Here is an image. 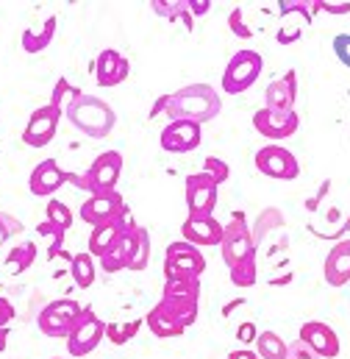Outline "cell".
Returning <instances> with one entry per match:
<instances>
[{"label":"cell","instance_id":"47","mask_svg":"<svg viewBox=\"0 0 350 359\" xmlns=\"http://www.w3.org/2000/svg\"><path fill=\"white\" fill-rule=\"evenodd\" d=\"M11 318H14V306H11V301L0 298V329H3V326H8V323H11Z\"/></svg>","mask_w":350,"mask_h":359},{"label":"cell","instance_id":"25","mask_svg":"<svg viewBox=\"0 0 350 359\" xmlns=\"http://www.w3.org/2000/svg\"><path fill=\"white\" fill-rule=\"evenodd\" d=\"M117 237H120V226H117V223H100V226H92L87 251L94 257V259H100V257L114 245Z\"/></svg>","mask_w":350,"mask_h":359},{"label":"cell","instance_id":"2","mask_svg":"<svg viewBox=\"0 0 350 359\" xmlns=\"http://www.w3.org/2000/svg\"><path fill=\"white\" fill-rule=\"evenodd\" d=\"M64 114H67V120H70L81 134H87L92 140L108 137V134L114 131V126H117L114 109H111L103 97L87 95V92H81V90H73L70 103L64 106Z\"/></svg>","mask_w":350,"mask_h":359},{"label":"cell","instance_id":"27","mask_svg":"<svg viewBox=\"0 0 350 359\" xmlns=\"http://www.w3.org/2000/svg\"><path fill=\"white\" fill-rule=\"evenodd\" d=\"M70 273H73V281L78 290H87L94 284V276H97V268H94V257L84 251V254H73V262H70Z\"/></svg>","mask_w":350,"mask_h":359},{"label":"cell","instance_id":"21","mask_svg":"<svg viewBox=\"0 0 350 359\" xmlns=\"http://www.w3.org/2000/svg\"><path fill=\"white\" fill-rule=\"evenodd\" d=\"M323 276H326V284H331V287H345L350 281V237L340 240L328 251Z\"/></svg>","mask_w":350,"mask_h":359},{"label":"cell","instance_id":"46","mask_svg":"<svg viewBox=\"0 0 350 359\" xmlns=\"http://www.w3.org/2000/svg\"><path fill=\"white\" fill-rule=\"evenodd\" d=\"M192 17H206L211 11V0H186Z\"/></svg>","mask_w":350,"mask_h":359},{"label":"cell","instance_id":"34","mask_svg":"<svg viewBox=\"0 0 350 359\" xmlns=\"http://www.w3.org/2000/svg\"><path fill=\"white\" fill-rule=\"evenodd\" d=\"M278 11L286 17V14H300L303 20H314V14L320 11V6H317V0H312V3H306V0H278Z\"/></svg>","mask_w":350,"mask_h":359},{"label":"cell","instance_id":"24","mask_svg":"<svg viewBox=\"0 0 350 359\" xmlns=\"http://www.w3.org/2000/svg\"><path fill=\"white\" fill-rule=\"evenodd\" d=\"M162 298H167V301H200V278H164Z\"/></svg>","mask_w":350,"mask_h":359},{"label":"cell","instance_id":"32","mask_svg":"<svg viewBox=\"0 0 350 359\" xmlns=\"http://www.w3.org/2000/svg\"><path fill=\"white\" fill-rule=\"evenodd\" d=\"M148 262H150V234H148L145 226H139V229H136V251H134V257H131L128 270H131V273H139V270L148 268Z\"/></svg>","mask_w":350,"mask_h":359},{"label":"cell","instance_id":"5","mask_svg":"<svg viewBox=\"0 0 350 359\" xmlns=\"http://www.w3.org/2000/svg\"><path fill=\"white\" fill-rule=\"evenodd\" d=\"M264 70V59L262 53L251 50V48H242L231 56V62L225 65V73H223V92L225 95H242L248 92L262 76Z\"/></svg>","mask_w":350,"mask_h":359},{"label":"cell","instance_id":"8","mask_svg":"<svg viewBox=\"0 0 350 359\" xmlns=\"http://www.w3.org/2000/svg\"><path fill=\"white\" fill-rule=\"evenodd\" d=\"M206 270V257L197 245L181 240L164 251V278H200Z\"/></svg>","mask_w":350,"mask_h":359},{"label":"cell","instance_id":"22","mask_svg":"<svg viewBox=\"0 0 350 359\" xmlns=\"http://www.w3.org/2000/svg\"><path fill=\"white\" fill-rule=\"evenodd\" d=\"M56 22H59V17L50 14L45 22L25 28L22 36H20L22 50H25V53H42L45 48H50V42H53V36H56Z\"/></svg>","mask_w":350,"mask_h":359},{"label":"cell","instance_id":"35","mask_svg":"<svg viewBox=\"0 0 350 359\" xmlns=\"http://www.w3.org/2000/svg\"><path fill=\"white\" fill-rule=\"evenodd\" d=\"M278 226H284V217H281V212L278 209H267L262 217L256 220V229H251V234H253V243L259 245L262 243V237H267L272 229H278Z\"/></svg>","mask_w":350,"mask_h":359},{"label":"cell","instance_id":"23","mask_svg":"<svg viewBox=\"0 0 350 359\" xmlns=\"http://www.w3.org/2000/svg\"><path fill=\"white\" fill-rule=\"evenodd\" d=\"M145 323H148V329L153 332V337H162V340H170V337H181L186 329L175 320L173 315L167 312V306L159 301L148 315H145Z\"/></svg>","mask_w":350,"mask_h":359},{"label":"cell","instance_id":"15","mask_svg":"<svg viewBox=\"0 0 350 359\" xmlns=\"http://www.w3.org/2000/svg\"><path fill=\"white\" fill-rule=\"evenodd\" d=\"M300 340L317 354L320 359H337L342 346H340V334L323 323V320H309L300 326Z\"/></svg>","mask_w":350,"mask_h":359},{"label":"cell","instance_id":"12","mask_svg":"<svg viewBox=\"0 0 350 359\" xmlns=\"http://www.w3.org/2000/svg\"><path fill=\"white\" fill-rule=\"evenodd\" d=\"M253 128L267 137V140H286V137H295L298 128H300V117L298 111H281V109H267L262 106L256 114H253Z\"/></svg>","mask_w":350,"mask_h":359},{"label":"cell","instance_id":"38","mask_svg":"<svg viewBox=\"0 0 350 359\" xmlns=\"http://www.w3.org/2000/svg\"><path fill=\"white\" fill-rule=\"evenodd\" d=\"M228 25H231V34L239 36V39H251V36H253V28L245 22V11H242L239 6L231 8V14H228Z\"/></svg>","mask_w":350,"mask_h":359},{"label":"cell","instance_id":"9","mask_svg":"<svg viewBox=\"0 0 350 359\" xmlns=\"http://www.w3.org/2000/svg\"><path fill=\"white\" fill-rule=\"evenodd\" d=\"M256 170L267 176V179H275V181H295L300 176V165L295 159L292 151H286L284 145L278 142H270L256 151V159H253Z\"/></svg>","mask_w":350,"mask_h":359},{"label":"cell","instance_id":"1","mask_svg":"<svg viewBox=\"0 0 350 359\" xmlns=\"http://www.w3.org/2000/svg\"><path fill=\"white\" fill-rule=\"evenodd\" d=\"M223 111V100L220 92L214 90L211 84H189L181 90L170 92L167 100V117L170 120H186V123H209Z\"/></svg>","mask_w":350,"mask_h":359},{"label":"cell","instance_id":"10","mask_svg":"<svg viewBox=\"0 0 350 359\" xmlns=\"http://www.w3.org/2000/svg\"><path fill=\"white\" fill-rule=\"evenodd\" d=\"M217 198H220V184L209 173L197 170V173L186 176V209H189V217H211L214 209H217Z\"/></svg>","mask_w":350,"mask_h":359},{"label":"cell","instance_id":"11","mask_svg":"<svg viewBox=\"0 0 350 359\" xmlns=\"http://www.w3.org/2000/svg\"><path fill=\"white\" fill-rule=\"evenodd\" d=\"M62 114H64V109H59V106H53V103L39 106V109L28 117V126H25V131H22V142H25L28 148H45V145H50L53 137H56V128H59Z\"/></svg>","mask_w":350,"mask_h":359},{"label":"cell","instance_id":"14","mask_svg":"<svg viewBox=\"0 0 350 359\" xmlns=\"http://www.w3.org/2000/svg\"><path fill=\"white\" fill-rule=\"evenodd\" d=\"M159 142L167 154H192L195 148H200L203 142V134H200V126L197 123H186V120H170L162 134H159Z\"/></svg>","mask_w":350,"mask_h":359},{"label":"cell","instance_id":"17","mask_svg":"<svg viewBox=\"0 0 350 359\" xmlns=\"http://www.w3.org/2000/svg\"><path fill=\"white\" fill-rule=\"evenodd\" d=\"M225 234V226L211 215V217H186L181 226V237L197 248H211L220 245Z\"/></svg>","mask_w":350,"mask_h":359},{"label":"cell","instance_id":"36","mask_svg":"<svg viewBox=\"0 0 350 359\" xmlns=\"http://www.w3.org/2000/svg\"><path fill=\"white\" fill-rule=\"evenodd\" d=\"M256 281H259V268H256V262H245V265L231 268V284H234V287L248 290V287H253Z\"/></svg>","mask_w":350,"mask_h":359},{"label":"cell","instance_id":"43","mask_svg":"<svg viewBox=\"0 0 350 359\" xmlns=\"http://www.w3.org/2000/svg\"><path fill=\"white\" fill-rule=\"evenodd\" d=\"M64 95H73V87H70V81H67V79H59V81H56V87H53V95H50V100H48V103H53V106L64 109V106H62Z\"/></svg>","mask_w":350,"mask_h":359},{"label":"cell","instance_id":"4","mask_svg":"<svg viewBox=\"0 0 350 359\" xmlns=\"http://www.w3.org/2000/svg\"><path fill=\"white\" fill-rule=\"evenodd\" d=\"M220 254H223V262L228 265V270L237 268V265H245V262H256V243H253L251 226H248L242 212H234L231 223H225Z\"/></svg>","mask_w":350,"mask_h":359},{"label":"cell","instance_id":"18","mask_svg":"<svg viewBox=\"0 0 350 359\" xmlns=\"http://www.w3.org/2000/svg\"><path fill=\"white\" fill-rule=\"evenodd\" d=\"M64 184H67V173L56 165V159H45V162H39V165L31 170L28 189H31V195H36V198H50V195L59 192Z\"/></svg>","mask_w":350,"mask_h":359},{"label":"cell","instance_id":"13","mask_svg":"<svg viewBox=\"0 0 350 359\" xmlns=\"http://www.w3.org/2000/svg\"><path fill=\"white\" fill-rule=\"evenodd\" d=\"M125 201L122 195L114 192H100V195H87V201L81 203V217L89 226H100V223H114L122 212H125Z\"/></svg>","mask_w":350,"mask_h":359},{"label":"cell","instance_id":"20","mask_svg":"<svg viewBox=\"0 0 350 359\" xmlns=\"http://www.w3.org/2000/svg\"><path fill=\"white\" fill-rule=\"evenodd\" d=\"M298 100V73L286 70L284 79H275L267 84L264 90V106L267 109H281V111H292Z\"/></svg>","mask_w":350,"mask_h":359},{"label":"cell","instance_id":"42","mask_svg":"<svg viewBox=\"0 0 350 359\" xmlns=\"http://www.w3.org/2000/svg\"><path fill=\"white\" fill-rule=\"evenodd\" d=\"M300 25H281L278 28V34H275V39H278V45H292V42H298L300 39Z\"/></svg>","mask_w":350,"mask_h":359},{"label":"cell","instance_id":"50","mask_svg":"<svg viewBox=\"0 0 350 359\" xmlns=\"http://www.w3.org/2000/svg\"><path fill=\"white\" fill-rule=\"evenodd\" d=\"M228 359H262L256 351H248V348H239V351H231Z\"/></svg>","mask_w":350,"mask_h":359},{"label":"cell","instance_id":"6","mask_svg":"<svg viewBox=\"0 0 350 359\" xmlns=\"http://www.w3.org/2000/svg\"><path fill=\"white\" fill-rule=\"evenodd\" d=\"M81 304L73 301V298H59V301H50L48 306H42L39 318H36V326L45 337H56V340H67L73 323L78 320L81 315Z\"/></svg>","mask_w":350,"mask_h":359},{"label":"cell","instance_id":"40","mask_svg":"<svg viewBox=\"0 0 350 359\" xmlns=\"http://www.w3.org/2000/svg\"><path fill=\"white\" fill-rule=\"evenodd\" d=\"M331 48H334V56L350 70V34H337L334 42H331Z\"/></svg>","mask_w":350,"mask_h":359},{"label":"cell","instance_id":"41","mask_svg":"<svg viewBox=\"0 0 350 359\" xmlns=\"http://www.w3.org/2000/svg\"><path fill=\"white\" fill-rule=\"evenodd\" d=\"M286 359H320V357H317V354H314V351H312V348L298 337L295 343H289V346H286Z\"/></svg>","mask_w":350,"mask_h":359},{"label":"cell","instance_id":"16","mask_svg":"<svg viewBox=\"0 0 350 359\" xmlns=\"http://www.w3.org/2000/svg\"><path fill=\"white\" fill-rule=\"evenodd\" d=\"M128 73H131V62L120 50L103 48L97 53V59H94V81H97V87H103V90L106 87H120L128 79Z\"/></svg>","mask_w":350,"mask_h":359},{"label":"cell","instance_id":"7","mask_svg":"<svg viewBox=\"0 0 350 359\" xmlns=\"http://www.w3.org/2000/svg\"><path fill=\"white\" fill-rule=\"evenodd\" d=\"M103 337H106V323L94 315L92 306H87V309H81L78 320L73 323V329L67 334V351H70V357H87L100 346Z\"/></svg>","mask_w":350,"mask_h":359},{"label":"cell","instance_id":"31","mask_svg":"<svg viewBox=\"0 0 350 359\" xmlns=\"http://www.w3.org/2000/svg\"><path fill=\"white\" fill-rule=\"evenodd\" d=\"M256 354L262 359H286V343L275 332H259V337H256Z\"/></svg>","mask_w":350,"mask_h":359},{"label":"cell","instance_id":"48","mask_svg":"<svg viewBox=\"0 0 350 359\" xmlns=\"http://www.w3.org/2000/svg\"><path fill=\"white\" fill-rule=\"evenodd\" d=\"M167 100H170V92H167V95H162V97H159V100H156V103H153V106H150V120H153V117H159V114H164V111H167Z\"/></svg>","mask_w":350,"mask_h":359},{"label":"cell","instance_id":"29","mask_svg":"<svg viewBox=\"0 0 350 359\" xmlns=\"http://www.w3.org/2000/svg\"><path fill=\"white\" fill-rule=\"evenodd\" d=\"M142 323L145 320H139V318L136 320H125V323H106V337H108L111 346H125L139 334Z\"/></svg>","mask_w":350,"mask_h":359},{"label":"cell","instance_id":"37","mask_svg":"<svg viewBox=\"0 0 350 359\" xmlns=\"http://www.w3.org/2000/svg\"><path fill=\"white\" fill-rule=\"evenodd\" d=\"M203 173H209L220 187L231 179V168H228V162H225V159H217V156H206V159H203Z\"/></svg>","mask_w":350,"mask_h":359},{"label":"cell","instance_id":"39","mask_svg":"<svg viewBox=\"0 0 350 359\" xmlns=\"http://www.w3.org/2000/svg\"><path fill=\"white\" fill-rule=\"evenodd\" d=\"M20 231H22V223H20L14 215H8V212H0V245H3L6 240L17 237Z\"/></svg>","mask_w":350,"mask_h":359},{"label":"cell","instance_id":"3","mask_svg":"<svg viewBox=\"0 0 350 359\" xmlns=\"http://www.w3.org/2000/svg\"><path fill=\"white\" fill-rule=\"evenodd\" d=\"M122 173V154L120 151H103L84 176H76V173H67V181H73L76 187L87 189L89 195H100V192H114L117 189V181Z\"/></svg>","mask_w":350,"mask_h":359},{"label":"cell","instance_id":"33","mask_svg":"<svg viewBox=\"0 0 350 359\" xmlns=\"http://www.w3.org/2000/svg\"><path fill=\"white\" fill-rule=\"evenodd\" d=\"M45 220L67 231V229L73 226V212H70V206H67L64 201L50 198V201H48V206H45Z\"/></svg>","mask_w":350,"mask_h":359},{"label":"cell","instance_id":"26","mask_svg":"<svg viewBox=\"0 0 350 359\" xmlns=\"http://www.w3.org/2000/svg\"><path fill=\"white\" fill-rule=\"evenodd\" d=\"M150 8H153V14H159V17H164V20H173V22L175 20H181L186 31L195 28V17L189 14L186 0H153Z\"/></svg>","mask_w":350,"mask_h":359},{"label":"cell","instance_id":"49","mask_svg":"<svg viewBox=\"0 0 350 359\" xmlns=\"http://www.w3.org/2000/svg\"><path fill=\"white\" fill-rule=\"evenodd\" d=\"M328 187H331V181H326V184H323V187H320V192H317V195H314V198H309V201H306V209H309V212H314V209H317V206H320V201H323V195H326V192H328Z\"/></svg>","mask_w":350,"mask_h":359},{"label":"cell","instance_id":"51","mask_svg":"<svg viewBox=\"0 0 350 359\" xmlns=\"http://www.w3.org/2000/svg\"><path fill=\"white\" fill-rule=\"evenodd\" d=\"M6 346H8V326L0 329V354L6 351Z\"/></svg>","mask_w":350,"mask_h":359},{"label":"cell","instance_id":"19","mask_svg":"<svg viewBox=\"0 0 350 359\" xmlns=\"http://www.w3.org/2000/svg\"><path fill=\"white\" fill-rule=\"evenodd\" d=\"M136 229H139V226H136ZM136 229H134V231H120V237L114 240V245L97 259V262H100V270H106V273L128 270L131 257H134V251H136Z\"/></svg>","mask_w":350,"mask_h":359},{"label":"cell","instance_id":"44","mask_svg":"<svg viewBox=\"0 0 350 359\" xmlns=\"http://www.w3.org/2000/svg\"><path fill=\"white\" fill-rule=\"evenodd\" d=\"M256 337H259V329H256V323H251V320H245V323L237 329V340H239V343H256Z\"/></svg>","mask_w":350,"mask_h":359},{"label":"cell","instance_id":"28","mask_svg":"<svg viewBox=\"0 0 350 359\" xmlns=\"http://www.w3.org/2000/svg\"><path fill=\"white\" fill-rule=\"evenodd\" d=\"M34 262H36V245H34V243H20V245H14V248L8 251V257H6V270H8V273H25Z\"/></svg>","mask_w":350,"mask_h":359},{"label":"cell","instance_id":"45","mask_svg":"<svg viewBox=\"0 0 350 359\" xmlns=\"http://www.w3.org/2000/svg\"><path fill=\"white\" fill-rule=\"evenodd\" d=\"M320 11L326 14H350V0H337V3H326V0H317Z\"/></svg>","mask_w":350,"mask_h":359},{"label":"cell","instance_id":"30","mask_svg":"<svg viewBox=\"0 0 350 359\" xmlns=\"http://www.w3.org/2000/svg\"><path fill=\"white\" fill-rule=\"evenodd\" d=\"M162 304L167 306V312L173 315L175 320L183 326V329H189V326L197 320L200 301H167V298H162Z\"/></svg>","mask_w":350,"mask_h":359}]
</instances>
